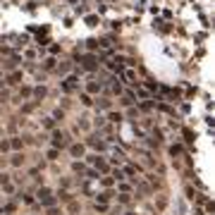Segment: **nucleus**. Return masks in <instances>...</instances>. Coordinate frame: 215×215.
Wrapping results in <instances>:
<instances>
[{"mask_svg": "<svg viewBox=\"0 0 215 215\" xmlns=\"http://www.w3.org/2000/svg\"><path fill=\"white\" fill-rule=\"evenodd\" d=\"M46 196H50V191L43 187V189H38V199H46Z\"/></svg>", "mask_w": 215, "mask_h": 215, "instance_id": "nucleus-19", "label": "nucleus"}, {"mask_svg": "<svg viewBox=\"0 0 215 215\" xmlns=\"http://www.w3.org/2000/svg\"><path fill=\"white\" fill-rule=\"evenodd\" d=\"M10 148H22V139H19V136H14V139L10 141Z\"/></svg>", "mask_w": 215, "mask_h": 215, "instance_id": "nucleus-12", "label": "nucleus"}, {"mask_svg": "<svg viewBox=\"0 0 215 215\" xmlns=\"http://www.w3.org/2000/svg\"><path fill=\"white\" fill-rule=\"evenodd\" d=\"M86 88H88V96H91V93H98V91H100V81H88Z\"/></svg>", "mask_w": 215, "mask_h": 215, "instance_id": "nucleus-8", "label": "nucleus"}, {"mask_svg": "<svg viewBox=\"0 0 215 215\" xmlns=\"http://www.w3.org/2000/svg\"><path fill=\"white\" fill-rule=\"evenodd\" d=\"M81 103H84V105H91L93 100H91V96H88V93H81Z\"/></svg>", "mask_w": 215, "mask_h": 215, "instance_id": "nucleus-15", "label": "nucleus"}, {"mask_svg": "<svg viewBox=\"0 0 215 215\" xmlns=\"http://www.w3.org/2000/svg\"><path fill=\"white\" fill-rule=\"evenodd\" d=\"M41 203L48 206V208H53V203H55V196H46V199H41Z\"/></svg>", "mask_w": 215, "mask_h": 215, "instance_id": "nucleus-11", "label": "nucleus"}, {"mask_svg": "<svg viewBox=\"0 0 215 215\" xmlns=\"http://www.w3.org/2000/svg\"><path fill=\"white\" fill-rule=\"evenodd\" d=\"M79 60H81V65H84V69H88V72H93L96 67H98V58L96 55H79Z\"/></svg>", "mask_w": 215, "mask_h": 215, "instance_id": "nucleus-1", "label": "nucleus"}, {"mask_svg": "<svg viewBox=\"0 0 215 215\" xmlns=\"http://www.w3.org/2000/svg\"><path fill=\"white\" fill-rule=\"evenodd\" d=\"M98 201H103V203H105V201H110V194H108V191H103V194H98Z\"/></svg>", "mask_w": 215, "mask_h": 215, "instance_id": "nucleus-17", "label": "nucleus"}, {"mask_svg": "<svg viewBox=\"0 0 215 215\" xmlns=\"http://www.w3.org/2000/svg\"><path fill=\"white\" fill-rule=\"evenodd\" d=\"M62 117H65L62 110H55V112H53V120H62Z\"/></svg>", "mask_w": 215, "mask_h": 215, "instance_id": "nucleus-21", "label": "nucleus"}, {"mask_svg": "<svg viewBox=\"0 0 215 215\" xmlns=\"http://www.w3.org/2000/svg\"><path fill=\"white\" fill-rule=\"evenodd\" d=\"M69 151H72V155H74V158H81V155H84V146H81V143H74Z\"/></svg>", "mask_w": 215, "mask_h": 215, "instance_id": "nucleus-7", "label": "nucleus"}, {"mask_svg": "<svg viewBox=\"0 0 215 215\" xmlns=\"http://www.w3.org/2000/svg\"><path fill=\"white\" fill-rule=\"evenodd\" d=\"M60 86H62V91H65V93H72L74 88H79V79H77V77H67Z\"/></svg>", "mask_w": 215, "mask_h": 215, "instance_id": "nucleus-2", "label": "nucleus"}, {"mask_svg": "<svg viewBox=\"0 0 215 215\" xmlns=\"http://www.w3.org/2000/svg\"><path fill=\"white\" fill-rule=\"evenodd\" d=\"M53 124H55V120H53V117H46V127H48V129H53Z\"/></svg>", "mask_w": 215, "mask_h": 215, "instance_id": "nucleus-24", "label": "nucleus"}, {"mask_svg": "<svg viewBox=\"0 0 215 215\" xmlns=\"http://www.w3.org/2000/svg\"><path fill=\"white\" fill-rule=\"evenodd\" d=\"M86 46H88V48H91V50H93V48H98L100 43H98L96 38H88V41H86Z\"/></svg>", "mask_w": 215, "mask_h": 215, "instance_id": "nucleus-14", "label": "nucleus"}, {"mask_svg": "<svg viewBox=\"0 0 215 215\" xmlns=\"http://www.w3.org/2000/svg\"><path fill=\"white\" fill-rule=\"evenodd\" d=\"M48 158H50V160H58V148H50V151H48Z\"/></svg>", "mask_w": 215, "mask_h": 215, "instance_id": "nucleus-18", "label": "nucleus"}, {"mask_svg": "<svg viewBox=\"0 0 215 215\" xmlns=\"http://www.w3.org/2000/svg\"><path fill=\"white\" fill-rule=\"evenodd\" d=\"M7 84H22V72H12L7 77Z\"/></svg>", "mask_w": 215, "mask_h": 215, "instance_id": "nucleus-6", "label": "nucleus"}, {"mask_svg": "<svg viewBox=\"0 0 215 215\" xmlns=\"http://www.w3.org/2000/svg\"><path fill=\"white\" fill-rule=\"evenodd\" d=\"M53 146H55V148H62V146H65V141H62V134H60V132L53 134Z\"/></svg>", "mask_w": 215, "mask_h": 215, "instance_id": "nucleus-5", "label": "nucleus"}, {"mask_svg": "<svg viewBox=\"0 0 215 215\" xmlns=\"http://www.w3.org/2000/svg\"><path fill=\"white\" fill-rule=\"evenodd\" d=\"M19 93H22L24 98H29V96H31V88H29V86H24V88H22V91H19Z\"/></svg>", "mask_w": 215, "mask_h": 215, "instance_id": "nucleus-20", "label": "nucleus"}, {"mask_svg": "<svg viewBox=\"0 0 215 215\" xmlns=\"http://www.w3.org/2000/svg\"><path fill=\"white\" fill-rule=\"evenodd\" d=\"M46 93H48V88H46V86H36V88H31V96H33L36 100H43V98H46Z\"/></svg>", "mask_w": 215, "mask_h": 215, "instance_id": "nucleus-3", "label": "nucleus"}, {"mask_svg": "<svg viewBox=\"0 0 215 215\" xmlns=\"http://www.w3.org/2000/svg\"><path fill=\"white\" fill-rule=\"evenodd\" d=\"M108 120H110V122H117V124H120V122H122V115H120V112H110V115H108Z\"/></svg>", "mask_w": 215, "mask_h": 215, "instance_id": "nucleus-13", "label": "nucleus"}, {"mask_svg": "<svg viewBox=\"0 0 215 215\" xmlns=\"http://www.w3.org/2000/svg\"><path fill=\"white\" fill-rule=\"evenodd\" d=\"M12 165H22V155H14L12 158Z\"/></svg>", "mask_w": 215, "mask_h": 215, "instance_id": "nucleus-25", "label": "nucleus"}, {"mask_svg": "<svg viewBox=\"0 0 215 215\" xmlns=\"http://www.w3.org/2000/svg\"><path fill=\"white\" fill-rule=\"evenodd\" d=\"M122 79L127 81V84H134V86H136V72H134V69H124V72H122Z\"/></svg>", "mask_w": 215, "mask_h": 215, "instance_id": "nucleus-4", "label": "nucleus"}, {"mask_svg": "<svg viewBox=\"0 0 215 215\" xmlns=\"http://www.w3.org/2000/svg\"><path fill=\"white\" fill-rule=\"evenodd\" d=\"M96 108H98V110H108V108H110V100H108V98H98Z\"/></svg>", "mask_w": 215, "mask_h": 215, "instance_id": "nucleus-9", "label": "nucleus"}, {"mask_svg": "<svg viewBox=\"0 0 215 215\" xmlns=\"http://www.w3.org/2000/svg\"><path fill=\"white\" fill-rule=\"evenodd\" d=\"M43 67H46V69H53V67H55V60H53V58H48V60L43 62Z\"/></svg>", "mask_w": 215, "mask_h": 215, "instance_id": "nucleus-16", "label": "nucleus"}, {"mask_svg": "<svg viewBox=\"0 0 215 215\" xmlns=\"http://www.w3.org/2000/svg\"><path fill=\"white\" fill-rule=\"evenodd\" d=\"M48 215H60V210L58 208H48Z\"/></svg>", "mask_w": 215, "mask_h": 215, "instance_id": "nucleus-26", "label": "nucleus"}, {"mask_svg": "<svg viewBox=\"0 0 215 215\" xmlns=\"http://www.w3.org/2000/svg\"><path fill=\"white\" fill-rule=\"evenodd\" d=\"M127 215H134V213H127Z\"/></svg>", "mask_w": 215, "mask_h": 215, "instance_id": "nucleus-27", "label": "nucleus"}, {"mask_svg": "<svg viewBox=\"0 0 215 215\" xmlns=\"http://www.w3.org/2000/svg\"><path fill=\"white\" fill-rule=\"evenodd\" d=\"M0 151H10V141H0Z\"/></svg>", "mask_w": 215, "mask_h": 215, "instance_id": "nucleus-23", "label": "nucleus"}, {"mask_svg": "<svg viewBox=\"0 0 215 215\" xmlns=\"http://www.w3.org/2000/svg\"><path fill=\"white\" fill-rule=\"evenodd\" d=\"M84 22H86L88 26H98V17H96V14H88V17H86Z\"/></svg>", "mask_w": 215, "mask_h": 215, "instance_id": "nucleus-10", "label": "nucleus"}, {"mask_svg": "<svg viewBox=\"0 0 215 215\" xmlns=\"http://www.w3.org/2000/svg\"><path fill=\"white\" fill-rule=\"evenodd\" d=\"M72 170H74V172H84V165H81V163H74V165H72Z\"/></svg>", "mask_w": 215, "mask_h": 215, "instance_id": "nucleus-22", "label": "nucleus"}]
</instances>
